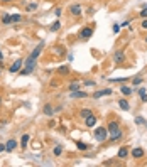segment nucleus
<instances>
[{"mask_svg": "<svg viewBox=\"0 0 147 167\" xmlns=\"http://www.w3.org/2000/svg\"><path fill=\"white\" fill-rule=\"evenodd\" d=\"M58 71H59V74H68V73H69V66H61Z\"/></svg>", "mask_w": 147, "mask_h": 167, "instance_id": "nucleus-22", "label": "nucleus"}, {"mask_svg": "<svg viewBox=\"0 0 147 167\" xmlns=\"http://www.w3.org/2000/svg\"><path fill=\"white\" fill-rule=\"evenodd\" d=\"M54 14H56V17H59V15L63 14V10H61V9H56V10H54Z\"/></svg>", "mask_w": 147, "mask_h": 167, "instance_id": "nucleus-32", "label": "nucleus"}, {"mask_svg": "<svg viewBox=\"0 0 147 167\" xmlns=\"http://www.w3.org/2000/svg\"><path fill=\"white\" fill-rule=\"evenodd\" d=\"M68 89H69V91H78V89H79V83H71V85L68 86Z\"/></svg>", "mask_w": 147, "mask_h": 167, "instance_id": "nucleus-21", "label": "nucleus"}, {"mask_svg": "<svg viewBox=\"0 0 147 167\" xmlns=\"http://www.w3.org/2000/svg\"><path fill=\"white\" fill-rule=\"evenodd\" d=\"M132 157L134 159H142L144 157V148L142 147H134L132 148Z\"/></svg>", "mask_w": 147, "mask_h": 167, "instance_id": "nucleus-9", "label": "nucleus"}, {"mask_svg": "<svg viewBox=\"0 0 147 167\" xmlns=\"http://www.w3.org/2000/svg\"><path fill=\"white\" fill-rule=\"evenodd\" d=\"M0 74H2V69H0Z\"/></svg>", "mask_w": 147, "mask_h": 167, "instance_id": "nucleus-41", "label": "nucleus"}, {"mask_svg": "<svg viewBox=\"0 0 147 167\" xmlns=\"http://www.w3.org/2000/svg\"><path fill=\"white\" fill-rule=\"evenodd\" d=\"M3 150H5V145H3V144H0V152H3Z\"/></svg>", "mask_w": 147, "mask_h": 167, "instance_id": "nucleus-37", "label": "nucleus"}, {"mask_svg": "<svg viewBox=\"0 0 147 167\" xmlns=\"http://www.w3.org/2000/svg\"><path fill=\"white\" fill-rule=\"evenodd\" d=\"M135 123H137V125H147V122H146L142 117H137V118H135Z\"/></svg>", "mask_w": 147, "mask_h": 167, "instance_id": "nucleus-23", "label": "nucleus"}, {"mask_svg": "<svg viewBox=\"0 0 147 167\" xmlns=\"http://www.w3.org/2000/svg\"><path fill=\"white\" fill-rule=\"evenodd\" d=\"M37 9V5L36 3H30V5H27V10H36Z\"/></svg>", "mask_w": 147, "mask_h": 167, "instance_id": "nucleus-31", "label": "nucleus"}, {"mask_svg": "<svg viewBox=\"0 0 147 167\" xmlns=\"http://www.w3.org/2000/svg\"><path fill=\"white\" fill-rule=\"evenodd\" d=\"M76 147L81 150V152H85V150H88V145L85 144V142H76Z\"/></svg>", "mask_w": 147, "mask_h": 167, "instance_id": "nucleus-20", "label": "nucleus"}, {"mask_svg": "<svg viewBox=\"0 0 147 167\" xmlns=\"http://www.w3.org/2000/svg\"><path fill=\"white\" fill-rule=\"evenodd\" d=\"M29 140H30V135H29V133H26V135H22V140H20V145H22V148H26V147H27V144H29Z\"/></svg>", "mask_w": 147, "mask_h": 167, "instance_id": "nucleus-16", "label": "nucleus"}, {"mask_svg": "<svg viewBox=\"0 0 147 167\" xmlns=\"http://www.w3.org/2000/svg\"><path fill=\"white\" fill-rule=\"evenodd\" d=\"M61 154H63V147H59L58 145V147L54 148V155H61Z\"/></svg>", "mask_w": 147, "mask_h": 167, "instance_id": "nucleus-29", "label": "nucleus"}, {"mask_svg": "<svg viewBox=\"0 0 147 167\" xmlns=\"http://www.w3.org/2000/svg\"><path fill=\"white\" fill-rule=\"evenodd\" d=\"M42 49H44V41H41L39 44L34 47V51L30 52V56L26 59V66H24V68L19 71L22 76H27V74H30V73L36 69V64H37V58H39V54L42 52Z\"/></svg>", "mask_w": 147, "mask_h": 167, "instance_id": "nucleus-1", "label": "nucleus"}, {"mask_svg": "<svg viewBox=\"0 0 147 167\" xmlns=\"http://www.w3.org/2000/svg\"><path fill=\"white\" fill-rule=\"evenodd\" d=\"M85 86H95V81H91V79H86V81H85Z\"/></svg>", "mask_w": 147, "mask_h": 167, "instance_id": "nucleus-30", "label": "nucleus"}, {"mask_svg": "<svg viewBox=\"0 0 147 167\" xmlns=\"http://www.w3.org/2000/svg\"><path fill=\"white\" fill-rule=\"evenodd\" d=\"M2 2H12V0H2Z\"/></svg>", "mask_w": 147, "mask_h": 167, "instance_id": "nucleus-39", "label": "nucleus"}, {"mask_svg": "<svg viewBox=\"0 0 147 167\" xmlns=\"http://www.w3.org/2000/svg\"><path fill=\"white\" fill-rule=\"evenodd\" d=\"M142 27H144V29H147V19L142 20Z\"/></svg>", "mask_w": 147, "mask_h": 167, "instance_id": "nucleus-35", "label": "nucleus"}, {"mask_svg": "<svg viewBox=\"0 0 147 167\" xmlns=\"http://www.w3.org/2000/svg\"><path fill=\"white\" fill-rule=\"evenodd\" d=\"M69 12H71V15L79 17V15H81V12H83V9H81V5H79V3H75V5H71V7H69Z\"/></svg>", "mask_w": 147, "mask_h": 167, "instance_id": "nucleus-7", "label": "nucleus"}, {"mask_svg": "<svg viewBox=\"0 0 147 167\" xmlns=\"http://www.w3.org/2000/svg\"><path fill=\"white\" fill-rule=\"evenodd\" d=\"M113 91H112V88H105V89H100V91H97V93H93V98H101V96H110Z\"/></svg>", "mask_w": 147, "mask_h": 167, "instance_id": "nucleus-6", "label": "nucleus"}, {"mask_svg": "<svg viewBox=\"0 0 147 167\" xmlns=\"http://www.w3.org/2000/svg\"><path fill=\"white\" fill-rule=\"evenodd\" d=\"M15 147H17V142H15V140H9L7 145H5V150H7V152H12Z\"/></svg>", "mask_w": 147, "mask_h": 167, "instance_id": "nucleus-14", "label": "nucleus"}, {"mask_svg": "<svg viewBox=\"0 0 147 167\" xmlns=\"http://www.w3.org/2000/svg\"><path fill=\"white\" fill-rule=\"evenodd\" d=\"M139 15H140L142 19H147V5H146L142 10H140V12H139Z\"/></svg>", "mask_w": 147, "mask_h": 167, "instance_id": "nucleus-26", "label": "nucleus"}, {"mask_svg": "<svg viewBox=\"0 0 147 167\" xmlns=\"http://www.w3.org/2000/svg\"><path fill=\"white\" fill-rule=\"evenodd\" d=\"M22 20V17H20L19 14H15V15H12V22H20Z\"/></svg>", "mask_w": 147, "mask_h": 167, "instance_id": "nucleus-28", "label": "nucleus"}, {"mask_svg": "<svg viewBox=\"0 0 147 167\" xmlns=\"http://www.w3.org/2000/svg\"><path fill=\"white\" fill-rule=\"evenodd\" d=\"M120 29H122V27H120V24H113V27H112L113 34H118V32H120Z\"/></svg>", "mask_w": 147, "mask_h": 167, "instance_id": "nucleus-27", "label": "nucleus"}, {"mask_svg": "<svg viewBox=\"0 0 147 167\" xmlns=\"http://www.w3.org/2000/svg\"><path fill=\"white\" fill-rule=\"evenodd\" d=\"M22 64H24V61H22L20 58L15 59V63H14V64L9 68V71H10V73H19L20 69H22Z\"/></svg>", "mask_w": 147, "mask_h": 167, "instance_id": "nucleus-5", "label": "nucleus"}, {"mask_svg": "<svg viewBox=\"0 0 147 167\" xmlns=\"http://www.w3.org/2000/svg\"><path fill=\"white\" fill-rule=\"evenodd\" d=\"M118 107H120V108L124 110V111H128V108H130V105H128V101L127 100H118Z\"/></svg>", "mask_w": 147, "mask_h": 167, "instance_id": "nucleus-13", "label": "nucleus"}, {"mask_svg": "<svg viewBox=\"0 0 147 167\" xmlns=\"http://www.w3.org/2000/svg\"><path fill=\"white\" fill-rule=\"evenodd\" d=\"M2 22H3V24H10V22H12V15H3V17H2Z\"/></svg>", "mask_w": 147, "mask_h": 167, "instance_id": "nucleus-24", "label": "nucleus"}, {"mask_svg": "<svg viewBox=\"0 0 147 167\" xmlns=\"http://www.w3.org/2000/svg\"><path fill=\"white\" fill-rule=\"evenodd\" d=\"M42 111H44V115H48V117H52V113H54V110H52V107L51 105H44V108H42Z\"/></svg>", "mask_w": 147, "mask_h": 167, "instance_id": "nucleus-15", "label": "nucleus"}, {"mask_svg": "<svg viewBox=\"0 0 147 167\" xmlns=\"http://www.w3.org/2000/svg\"><path fill=\"white\" fill-rule=\"evenodd\" d=\"M56 54H63V49H61V47H56Z\"/></svg>", "mask_w": 147, "mask_h": 167, "instance_id": "nucleus-36", "label": "nucleus"}, {"mask_svg": "<svg viewBox=\"0 0 147 167\" xmlns=\"http://www.w3.org/2000/svg\"><path fill=\"white\" fill-rule=\"evenodd\" d=\"M88 95L85 93V91H81V89H78V91H71V98H86Z\"/></svg>", "mask_w": 147, "mask_h": 167, "instance_id": "nucleus-12", "label": "nucleus"}, {"mask_svg": "<svg viewBox=\"0 0 147 167\" xmlns=\"http://www.w3.org/2000/svg\"><path fill=\"white\" fill-rule=\"evenodd\" d=\"M0 105H2V98H0Z\"/></svg>", "mask_w": 147, "mask_h": 167, "instance_id": "nucleus-40", "label": "nucleus"}, {"mask_svg": "<svg viewBox=\"0 0 147 167\" xmlns=\"http://www.w3.org/2000/svg\"><path fill=\"white\" fill-rule=\"evenodd\" d=\"M128 155V150L125 147H120V150H118V157L120 159H125Z\"/></svg>", "mask_w": 147, "mask_h": 167, "instance_id": "nucleus-18", "label": "nucleus"}, {"mask_svg": "<svg viewBox=\"0 0 147 167\" xmlns=\"http://www.w3.org/2000/svg\"><path fill=\"white\" fill-rule=\"evenodd\" d=\"M120 93H122L124 96H130V95H134L135 91L132 88H128V86H120Z\"/></svg>", "mask_w": 147, "mask_h": 167, "instance_id": "nucleus-11", "label": "nucleus"}, {"mask_svg": "<svg viewBox=\"0 0 147 167\" xmlns=\"http://www.w3.org/2000/svg\"><path fill=\"white\" fill-rule=\"evenodd\" d=\"M113 61H115V63H124V61H125V54H124V51H117V52L113 54Z\"/></svg>", "mask_w": 147, "mask_h": 167, "instance_id": "nucleus-10", "label": "nucleus"}, {"mask_svg": "<svg viewBox=\"0 0 147 167\" xmlns=\"http://www.w3.org/2000/svg\"><path fill=\"white\" fill-rule=\"evenodd\" d=\"M140 100H142V101L146 103V101H147V93H144V95H140Z\"/></svg>", "mask_w": 147, "mask_h": 167, "instance_id": "nucleus-33", "label": "nucleus"}, {"mask_svg": "<svg viewBox=\"0 0 147 167\" xmlns=\"http://www.w3.org/2000/svg\"><path fill=\"white\" fill-rule=\"evenodd\" d=\"M128 24H130V22H128V20H125V22H122V24H120V27H127Z\"/></svg>", "mask_w": 147, "mask_h": 167, "instance_id": "nucleus-34", "label": "nucleus"}, {"mask_svg": "<svg viewBox=\"0 0 147 167\" xmlns=\"http://www.w3.org/2000/svg\"><path fill=\"white\" fill-rule=\"evenodd\" d=\"M90 115H93V111H91V110H81V111H79V117L83 118V120H85V118H88Z\"/></svg>", "mask_w": 147, "mask_h": 167, "instance_id": "nucleus-17", "label": "nucleus"}, {"mask_svg": "<svg viewBox=\"0 0 147 167\" xmlns=\"http://www.w3.org/2000/svg\"><path fill=\"white\" fill-rule=\"evenodd\" d=\"M91 36H93V27H85L79 32V39L81 41H88Z\"/></svg>", "mask_w": 147, "mask_h": 167, "instance_id": "nucleus-4", "label": "nucleus"}, {"mask_svg": "<svg viewBox=\"0 0 147 167\" xmlns=\"http://www.w3.org/2000/svg\"><path fill=\"white\" fill-rule=\"evenodd\" d=\"M2 59H3V54H2V51H0V63H2Z\"/></svg>", "mask_w": 147, "mask_h": 167, "instance_id": "nucleus-38", "label": "nucleus"}, {"mask_svg": "<svg viewBox=\"0 0 147 167\" xmlns=\"http://www.w3.org/2000/svg\"><path fill=\"white\" fill-rule=\"evenodd\" d=\"M108 137H110V133H108V128L100 127V128H97V130H95V138H97L98 142H105Z\"/></svg>", "mask_w": 147, "mask_h": 167, "instance_id": "nucleus-3", "label": "nucleus"}, {"mask_svg": "<svg viewBox=\"0 0 147 167\" xmlns=\"http://www.w3.org/2000/svg\"><path fill=\"white\" fill-rule=\"evenodd\" d=\"M142 81H144V79L140 78V76H137V78H134V79H132V83H134V86H139V85H140Z\"/></svg>", "mask_w": 147, "mask_h": 167, "instance_id": "nucleus-25", "label": "nucleus"}, {"mask_svg": "<svg viewBox=\"0 0 147 167\" xmlns=\"http://www.w3.org/2000/svg\"><path fill=\"white\" fill-rule=\"evenodd\" d=\"M146 42H147V37H146Z\"/></svg>", "mask_w": 147, "mask_h": 167, "instance_id": "nucleus-42", "label": "nucleus"}, {"mask_svg": "<svg viewBox=\"0 0 147 167\" xmlns=\"http://www.w3.org/2000/svg\"><path fill=\"white\" fill-rule=\"evenodd\" d=\"M97 122H98V118L95 117V115H90L88 118H85V125L88 128H93L95 125H97Z\"/></svg>", "mask_w": 147, "mask_h": 167, "instance_id": "nucleus-8", "label": "nucleus"}, {"mask_svg": "<svg viewBox=\"0 0 147 167\" xmlns=\"http://www.w3.org/2000/svg\"><path fill=\"white\" fill-rule=\"evenodd\" d=\"M107 128H108V133H110V140L112 142H117V140L122 138V130H120L118 122H110Z\"/></svg>", "mask_w": 147, "mask_h": 167, "instance_id": "nucleus-2", "label": "nucleus"}, {"mask_svg": "<svg viewBox=\"0 0 147 167\" xmlns=\"http://www.w3.org/2000/svg\"><path fill=\"white\" fill-rule=\"evenodd\" d=\"M49 29L52 30V32H56V30H59V29H61V22H59V20H56V22H52Z\"/></svg>", "mask_w": 147, "mask_h": 167, "instance_id": "nucleus-19", "label": "nucleus"}]
</instances>
